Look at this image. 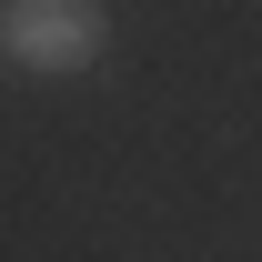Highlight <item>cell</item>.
<instances>
[{
	"instance_id": "cell-1",
	"label": "cell",
	"mask_w": 262,
	"mask_h": 262,
	"mask_svg": "<svg viewBox=\"0 0 262 262\" xmlns=\"http://www.w3.org/2000/svg\"><path fill=\"white\" fill-rule=\"evenodd\" d=\"M0 40L20 71H91L101 61V0H10Z\"/></svg>"
}]
</instances>
